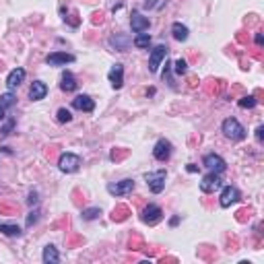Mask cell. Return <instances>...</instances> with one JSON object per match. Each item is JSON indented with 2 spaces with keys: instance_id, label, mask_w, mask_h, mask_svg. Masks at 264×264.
<instances>
[{
  "instance_id": "1",
  "label": "cell",
  "mask_w": 264,
  "mask_h": 264,
  "mask_svg": "<svg viewBox=\"0 0 264 264\" xmlns=\"http://www.w3.org/2000/svg\"><path fill=\"white\" fill-rule=\"evenodd\" d=\"M221 132L225 136H227L229 140H243L246 138V128H243L242 124L235 118H227V120H223V124H221Z\"/></svg>"
},
{
  "instance_id": "2",
  "label": "cell",
  "mask_w": 264,
  "mask_h": 264,
  "mask_svg": "<svg viewBox=\"0 0 264 264\" xmlns=\"http://www.w3.org/2000/svg\"><path fill=\"white\" fill-rule=\"evenodd\" d=\"M145 180H147V186L151 188V192L153 194H159V192H163V188H165V180H167V174H165V169H159V172H151L145 176Z\"/></svg>"
},
{
  "instance_id": "3",
  "label": "cell",
  "mask_w": 264,
  "mask_h": 264,
  "mask_svg": "<svg viewBox=\"0 0 264 264\" xmlns=\"http://www.w3.org/2000/svg\"><path fill=\"white\" fill-rule=\"evenodd\" d=\"M202 165L209 169V172H213V174H223L225 169H227V163H225V159L221 157V155H217V153H209V155H204V159H202Z\"/></svg>"
},
{
  "instance_id": "4",
  "label": "cell",
  "mask_w": 264,
  "mask_h": 264,
  "mask_svg": "<svg viewBox=\"0 0 264 264\" xmlns=\"http://www.w3.org/2000/svg\"><path fill=\"white\" fill-rule=\"evenodd\" d=\"M167 45H163V44H159V45H155L153 50H151V56H149V70L151 72H157V68L161 66V62L167 58Z\"/></svg>"
},
{
  "instance_id": "5",
  "label": "cell",
  "mask_w": 264,
  "mask_h": 264,
  "mask_svg": "<svg viewBox=\"0 0 264 264\" xmlns=\"http://www.w3.org/2000/svg\"><path fill=\"white\" fill-rule=\"evenodd\" d=\"M81 165V157L79 155H74V153H62L60 155V161H58V167H60V172L64 174H74L79 169Z\"/></svg>"
},
{
  "instance_id": "6",
  "label": "cell",
  "mask_w": 264,
  "mask_h": 264,
  "mask_svg": "<svg viewBox=\"0 0 264 264\" xmlns=\"http://www.w3.org/2000/svg\"><path fill=\"white\" fill-rule=\"evenodd\" d=\"M240 200V190L235 186H225L223 188V192L219 196V204L223 206V209H229L231 204H235Z\"/></svg>"
},
{
  "instance_id": "7",
  "label": "cell",
  "mask_w": 264,
  "mask_h": 264,
  "mask_svg": "<svg viewBox=\"0 0 264 264\" xmlns=\"http://www.w3.org/2000/svg\"><path fill=\"white\" fill-rule=\"evenodd\" d=\"M132 190H134V180H130V177H126V180H122V182H116V184H108V192L111 196H126Z\"/></svg>"
},
{
  "instance_id": "8",
  "label": "cell",
  "mask_w": 264,
  "mask_h": 264,
  "mask_svg": "<svg viewBox=\"0 0 264 264\" xmlns=\"http://www.w3.org/2000/svg\"><path fill=\"white\" fill-rule=\"evenodd\" d=\"M140 219H143V223H147V225H155L163 219V211L159 209L157 204H149V206H145V211L140 213Z\"/></svg>"
},
{
  "instance_id": "9",
  "label": "cell",
  "mask_w": 264,
  "mask_h": 264,
  "mask_svg": "<svg viewBox=\"0 0 264 264\" xmlns=\"http://www.w3.org/2000/svg\"><path fill=\"white\" fill-rule=\"evenodd\" d=\"M221 186H223V182H221L219 174L209 172V174H206V176L202 177V182H200V190H202L204 194H211V192H215V190H219Z\"/></svg>"
},
{
  "instance_id": "10",
  "label": "cell",
  "mask_w": 264,
  "mask_h": 264,
  "mask_svg": "<svg viewBox=\"0 0 264 264\" xmlns=\"http://www.w3.org/2000/svg\"><path fill=\"white\" fill-rule=\"evenodd\" d=\"M153 157L157 161H167V159L172 157V143L165 138H159L153 147Z\"/></svg>"
},
{
  "instance_id": "11",
  "label": "cell",
  "mask_w": 264,
  "mask_h": 264,
  "mask_svg": "<svg viewBox=\"0 0 264 264\" xmlns=\"http://www.w3.org/2000/svg\"><path fill=\"white\" fill-rule=\"evenodd\" d=\"M130 27L134 33H145L149 27H151V21L147 17H143L138 11H132V17H130Z\"/></svg>"
},
{
  "instance_id": "12",
  "label": "cell",
  "mask_w": 264,
  "mask_h": 264,
  "mask_svg": "<svg viewBox=\"0 0 264 264\" xmlns=\"http://www.w3.org/2000/svg\"><path fill=\"white\" fill-rule=\"evenodd\" d=\"M108 79L111 83V87L114 89H122V85H124V66L122 64H114L108 72Z\"/></svg>"
},
{
  "instance_id": "13",
  "label": "cell",
  "mask_w": 264,
  "mask_h": 264,
  "mask_svg": "<svg viewBox=\"0 0 264 264\" xmlns=\"http://www.w3.org/2000/svg\"><path fill=\"white\" fill-rule=\"evenodd\" d=\"M45 62H48L50 66H66V64L74 62V56L66 54V52H52L48 58H45Z\"/></svg>"
},
{
  "instance_id": "14",
  "label": "cell",
  "mask_w": 264,
  "mask_h": 264,
  "mask_svg": "<svg viewBox=\"0 0 264 264\" xmlns=\"http://www.w3.org/2000/svg\"><path fill=\"white\" fill-rule=\"evenodd\" d=\"M45 95H48V85L42 81H33L29 87V97L33 101H42V99H45Z\"/></svg>"
},
{
  "instance_id": "15",
  "label": "cell",
  "mask_w": 264,
  "mask_h": 264,
  "mask_svg": "<svg viewBox=\"0 0 264 264\" xmlns=\"http://www.w3.org/2000/svg\"><path fill=\"white\" fill-rule=\"evenodd\" d=\"M72 108L79 111H93L95 110V101H93L89 95H77L72 99Z\"/></svg>"
},
{
  "instance_id": "16",
  "label": "cell",
  "mask_w": 264,
  "mask_h": 264,
  "mask_svg": "<svg viewBox=\"0 0 264 264\" xmlns=\"http://www.w3.org/2000/svg\"><path fill=\"white\" fill-rule=\"evenodd\" d=\"M23 81H25V68H15V70H11V72H8V77H6V87H8V91L17 89Z\"/></svg>"
},
{
  "instance_id": "17",
  "label": "cell",
  "mask_w": 264,
  "mask_h": 264,
  "mask_svg": "<svg viewBox=\"0 0 264 264\" xmlns=\"http://www.w3.org/2000/svg\"><path fill=\"white\" fill-rule=\"evenodd\" d=\"M60 89H62L64 93H72V91H77V79H74V74H72L70 70H64V72H62Z\"/></svg>"
},
{
  "instance_id": "18",
  "label": "cell",
  "mask_w": 264,
  "mask_h": 264,
  "mask_svg": "<svg viewBox=\"0 0 264 264\" xmlns=\"http://www.w3.org/2000/svg\"><path fill=\"white\" fill-rule=\"evenodd\" d=\"M188 27L186 25H182V23H174L172 25V35H174V40H177V42H186L188 40Z\"/></svg>"
},
{
  "instance_id": "19",
  "label": "cell",
  "mask_w": 264,
  "mask_h": 264,
  "mask_svg": "<svg viewBox=\"0 0 264 264\" xmlns=\"http://www.w3.org/2000/svg\"><path fill=\"white\" fill-rule=\"evenodd\" d=\"M42 258H44L45 264H56V262H60V254H58V250H56L54 246H45Z\"/></svg>"
},
{
  "instance_id": "20",
  "label": "cell",
  "mask_w": 264,
  "mask_h": 264,
  "mask_svg": "<svg viewBox=\"0 0 264 264\" xmlns=\"http://www.w3.org/2000/svg\"><path fill=\"white\" fill-rule=\"evenodd\" d=\"M110 44L114 45V48H116L118 52H126V50H128V37L120 35V33H116L114 37H111V40H110Z\"/></svg>"
},
{
  "instance_id": "21",
  "label": "cell",
  "mask_w": 264,
  "mask_h": 264,
  "mask_svg": "<svg viewBox=\"0 0 264 264\" xmlns=\"http://www.w3.org/2000/svg\"><path fill=\"white\" fill-rule=\"evenodd\" d=\"M0 233L8 235V238H15V235H21V227H19V225H6V223H0Z\"/></svg>"
},
{
  "instance_id": "22",
  "label": "cell",
  "mask_w": 264,
  "mask_h": 264,
  "mask_svg": "<svg viewBox=\"0 0 264 264\" xmlns=\"http://www.w3.org/2000/svg\"><path fill=\"white\" fill-rule=\"evenodd\" d=\"M149 45H151V35L149 33H138L134 37V48L145 50V48H149Z\"/></svg>"
},
{
  "instance_id": "23",
  "label": "cell",
  "mask_w": 264,
  "mask_h": 264,
  "mask_svg": "<svg viewBox=\"0 0 264 264\" xmlns=\"http://www.w3.org/2000/svg\"><path fill=\"white\" fill-rule=\"evenodd\" d=\"M15 103H17V97L13 95V91H6L4 95H0V106H2V108L8 110V108H13Z\"/></svg>"
},
{
  "instance_id": "24",
  "label": "cell",
  "mask_w": 264,
  "mask_h": 264,
  "mask_svg": "<svg viewBox=\"0 0 264 264\" xmlns=\"http://www.w3.org/2000/svg\"><path fill=\"white\" fill-rule=\"evenodd\" d=\"M99 215H101V209H99V206H91V209H85L81 217H83L85 221H93V219H97Z\"/></svg>"
},
{
  "instance_id": "25",
  "label": "cell",
  "mask_w": 264,
  "mask_h": 264,
  "mask_svg": "<svg viewBox=\"0 0 264 264\" xmlns=\"http://www.w3.org/2000/svg\"><path fill=\"white\" fill-rule=\"evenodd\" d=\"M238 103H240V108H243V110H252V108H256V97H254V95L242 97Z\"/></svg>"
},
{
  "instance_id": "26",
  "label": "cell",
  "mask_w": 264,
  "mask_h": 264,
  "mask_svg": "<svg viewBox=\"0 0 264 264\" xmlns=\"http://www.w3.org/2000/svg\"><path fill=\"white\" fill-rule=\"evenodd\" d=\"M174 70H176V74H186V70H188L186 60H184V58L176 60V62H174Z\"/></svg>"
},
{
  "instance_id": "27",
  "label": "cell",
  "mask_w": 264,
  "mask_h": 264,
  "mask_svg": "<svg viewBox=\"0 0 264 264\" xmlns=\"http://www.w3.org/2000/svg\"><path fill=\"white\" fill-rule=\"evenodd\" d=\"M56 116H58V122H62V124H66V122H70V120H72L70 111L66 110V108H60V110H58V114H56Z\"/></svg>"
},
{
  "instance_id": "28",
  "label": "cell",
  "mask_w": 264,
  "mask_h": 264,
  "mask_svg": "<svg viewBox=\"0 0 264 264\" xmlns=\"http://www.w3.org/2000/svg\"><path fill=\"white\" fill-rule=\"evenodd\" d=\"M13 124H15V120H8V124H6L2 130H0V132H2L4 136H6V134H11V128H13Z\"/></svg>"
},
{
  "instance_id": "29",
  "label": "cell",
  "mask_w": 264,
  "mask_h": 264,
  "mask_svg": "<svg viewBox=\"0 0 264 264\" xmlns=\"http://www.w3.org/2000/svg\"><path fill=\"white\" fill-rule=\"evenodd\" d=\"M262 132H264V128H262V126H258V130H256V138L260 140V143H262Z\"/></svg>"
},
{
  "instance_id": "30",
  "label": "cell",
  "mask_w": 264,
  "mask_h": 264,
  "mask_svg": "<svg viewBox=\"0 0 264 264\" xmlns=\"http://www.w3.org/2000/svg\"><path fill=\"white\" fill-rule=\"evenodd\" d=\"M4 114H6V108H2V106H0V122L4 120Z\"/></svg>"
},
{
  "instance_id": "31",
  "label": "cell",
  "mask_w": 264,
  "mask_h": 264,
  "mask_svg": "<svg viewBox=\"0 0 264 264\" xmlns=\"http://www.w3.org/2000/svg\"><path fill=\"white\" fill-rule=\"evenodd\" d=\"M256 44L262 45V35H260V33H256Z\"/></svg>"
}]
</instances>
